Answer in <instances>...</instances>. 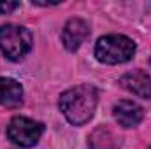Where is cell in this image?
Returning <instances> with one entry per match:
<instances>
[{"mask_svg":"<svg viewBox=\"0 0 151 149\" xmlns=\"http://www.w3.org/2000/svg\"><path fill=\"white\" fill-rule=\"evenodd\" d=\"M23 100V88L11 77H0V105L18 107Z\"/></svg>","mask_w":151,"mask_h":149,"instance_id":"8","label":"cell"},{"mask_svg":"<svg viewBox=\"0 0 151 149\" xmlns=\"http://www.w3.org/2000/svg\"><path fill=\"white\" fill-rule=\"evenodd\" d=\"M18 7H19L18 2H0V14H9Z\"/></svg>","mask_w":151,"mask_h":149,"instance_id":"9","label":"cell"},{"mask_svg":"<svg viewBox=\"0 0 151 149\" xmlns=\"http://www.w3.org/2000/svg\"><path fill=\"white\" fill-rule=\"evenodd\" d=\"M119 84L127 91H130L141 98H151V77L144 70H132V72L125 74L119 79Z\"/></svg>","mask_w":151,"mask_h":149,"instance_id":"7","label":"cell"},{"mask_svg":"<svg viewBox=\"0 0 151 149\" xmlns=\"http://www.w3.org/2000/svg\"><path fill=\"white\" fill-rule=\"evenodd\" d=\"M114 119L119 123V126L123 128H132V126H137L142 117H144V111L141 105H137L135 102L132 100H121L114 105Z\"/></svg>","mask_w":151,"mask_h":149,"instance_id":"6","label":"cell"},{"mask_svg":"<svg viewBox=\"0 0 151 149\" xmlns=\"http://www.w3.org/2000/svg\"><path fill=\"white\" fill-rule=\"evenodd\" d=\"M135 54V42L125 35H106L100 37L95 46V56L99 62L107 65H118L132 60Z\"/></svg>","mask_w":151,"mask_h":149,"instance_id":"2","label":"cell"},{"mask_svg":"<svg viewBox=\"0 0 151 149\" xmlns=\"http://www.w3.org/2000/svg\"><path fill=\"white\" fill-rule=\"evenodd\" d=\"M150 149H151V148H150Z\"/></svg>","mask_w":151,"mask_h":149,"instance_id":"10","label":"cell"},{"mask_svg":"<svg viewBox=\"0 0 151 149\" xmlns=\"http://www.w3.org/2000/svg\"><path fill=\"white\" fill-rule=\"evenodd\" d=\"M97 107V91L90 84H81L67 90L60 97V111L72 125H84L93 117Z\"/></svg>","mask_w":151,"mask_h":149,"instance_id":"1","label":"cell"},{"mask_svg":"<svg viewBox=\"0 0 151 149\" xmlns=\"http://www.w3.org/2000/svg\"><path fill=\"white\" fill-rule=\"evenodd\" d=\"M34 39L28 28L19 25H4L0 27V49L2 53L12 60H23L32 49Z\"/></svg>","mask_w":151,"mask_h":149,"instance_id":"3","label":"cell"},{"mask_svg":"<svg viewBox=\"0 0 151 149\" xmlns=\"http://www.w3.org/2000/svg\"><path fill=\"white\" fill-rule=\"evenodd\" d=\"M44 132L42 123L23 117V116H16L11 119L9 126H7V137L9 140H12L16 146L19 148H32L35 146Z\"/></svg>","mask_w":151,"mask_h":149,"instance_id":"4","label":"cell"},{"mask_svg":"<svg viewBox=\"0 0 151 149\" xmlns=\"http://www.w3.org/2000/svg\"><path fill=\"white\" fill-rule=\"evenodd\" d=\"M90 35V27L84 19L72 18L65 23L63 32H62V42L69 51H76L81 47V44Z\"/></svg>","mask_w":151,"mask_h":149,"instance_id":"5","label":"cell"}]
</instances>
